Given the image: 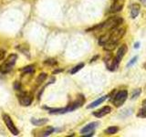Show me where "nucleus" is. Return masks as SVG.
Masks as SVG:
<instances>
[{
	"instance_id": "f257e3e1",
	"label": "nucleus",
	"mask_w": 146,
	"mask_h": 137,
	"mask_svg": "<svg viewBox=\"0 0 146 137\" xmlns=\"http://www.w3.org/2000/svg\"><path fill=\"white\" fill-rule=\"evenodd\" d=\"M123 22V19L120 17H109L108 19L100 24L98 26H95L91 29H88L87 31L90 32V31H100V32H107L110 31L113 29H115L117 27H120L121 25V23Z\"/></svg>"
},
{
	"instance_id": "f03ea898",
	"label": "nucleus",
	"mask_w": 146,
	"mask_h": 137,
	"mask_svg": "<svg viewBox=\"0 0 146 137\" xmlns=\"http://www.w3.org/2000/svg\"><path fill=\"white\" fill-rule=\"evenodd\" d=\"M17 56L16 54H11L9 55V57L7 59V61H5L1 66H0V71L4 74L6 73H8L9 71H11V70L13 68V67L15 66L16 61H17Z\"/></svg>"
},
{
	"instance_id": "7ed1b4c3",
	"label": "nucleus",
	"mask_w": 146,
	"mask_h": 137,
	"mask_svg": "<svg viewBox=\"0 0 146 137\" xmlns=\"http://www.w3.org/2000/svg\"><path fill=\"white\" fill-rule=\"evenodd\" d=\"M111 98H112L111 102H112L113 105L115 107L119 108L126 102V100L128 98V91L126 90H120V91H118V92H116L115 95Z\"/></svg>"
},
{
	"instance_id": "20e7f679",
	"label": "nucleus",
	"mask_w": 146,
	"mask_h": 137,
	"mask_svg": "<svg viewBox=\"0 0 146 137\" xmlns=\"http://www.w3.org/2000/svg\"><path fill=\"white\" fill-rule=\"evenodd\" d=\"M126 32V29L125 27H117L115 29H111V38H110V40L111 42H114V43H117L119 42V40H120L123 36H124Z\"/></svg>"
},
{
	"instance_id": "39448f33",
	"label": "nucleus",
	"mask_w": 146,
	"mask_h": 137,
	"mask_svg": "<svg viewBox=\"0 0 146 137\" xmlns=\"http://www.w3.org/2000/svg\"><path fill=\"white\" fill-rule=\"evenodd\" d=\"M104 62L106 64V68L111 71H115L120 65V63L116 61L111 53L106 54V56L104 57Z\"/></svg>"
},
{
	"instance_id": "423d86ee",
	"label": "nucleus",
	"mask_w": 146,
	"mask_h": 137,
	"mask_svg": "<svg viewBox=\"0 0 146 137\" xmlns=\"http://www.w3.org/2000/svg\"><path fill=\"white\" fill-rule=\"evenodd\" d=\"M84 103H85V97L82 94H80L77 97L75 102H71L70 104H68L67 107H65V112H70L75 111V110H77L78 108L81 107Z\"/></svg>"
},
{
	"instance_id": "0eeeda50",
	"label": "nucleus",
	"mask_w": 146,
	"mask_h": 137,
	"mask_svg": "<svg viewBox=\"0 0 146 137\" xmlns=\"http://www.w3.org/2000/svg\"><path fill=\"white\" fill-rule=\"evenodd\" d=\"M100 124L98 122H92L87 124L86 126H84L82 129L80 130V134L82 136H85V137H90V136H93L95 134V129L97 128V126Z\"/></svg>"
},
{
	"instance_id": "6e6552de",
	"label": "nucleus",
	"mask_w": 146,
	"mask_h": 137,
	"mask_svg": "<svg viewBox=\"0 0 146 137\" xmlns=\"http://www.w3.org/2000/svg\"><path fill=\"white\" fill-rule=\"evenodd\" d=\"M3 119H4V122H5V123H6V125L7 127V129L11 132V134L13 135H18V134H19V131L17 130V126H15V124H14V122L12 121V119L10 118V116L7 115V114H4Z\"/></svg>"
},
{
	"instance_id": "1a4fd4ad",
	"label": "nucleus",
	"mask_w": 146,
	"mask_h": 137,
	"mask_svg": "<svg viewBox=\"0 0 146 137\" xmlns=\"http://www.w3.org/2000/svg\"><path fill=\"white\" fill-rule=\"evenodd\" d=\"M18 100L22 106H29L33 102V96L30 93L24 92L18 96Z\"/></svg>"
},
{
	"instance_id": "9d476101",
	"label": "nucleus",
	"mask_w": 146,
	"mask_h": 137,
	"mask_svg": "<svg viewBox=\"0 0 146 137\" xmlns=\"http://www.w3.org/2000/svg\"><path fill=\"white\" fill-rule=\"evenodd\" d=\"M125 0H113L111 7V13H118L122 10L124 7Z\"/></svg>"
},
{
	"instance_id": "9b49d317",
	"label": "nucleus",
	"mask_w": 146,
	"mask_h": 137,
	"mask_svg": "<svg viewBox=\"0 0 146 137\" xmlns=\"http://www.w3.org/2000/svg\"><path fill=\"white\" fill-rule=\"evenodd\" d=\"M127 50H128V48H127L126 44H122L121 47L119 48V49L117 50L116 56L114 57V58H115V59L119 63L121 62V61L123 59V57L125 56V54L127 53Z\"/></svg>"
},
{
	"instance_id": "f8f14e48",
	"label": "nucleus",
	"mask_w": 146,
	"mask_h": 137,
	"mask_svg": "<svg viewBox=\"0 0 146 137\" xmlns=\"http://www.w3.org/2000/svg\"><path fill=\"white\" fill-rule=\"evenodd\" d=\"M111 108L110 106H104L102 107V109L98 110V111H96L93 112V115L97 118H102L105 115H107V114L111 113Z\"/></svg>"
},
{
	"instance_id": "ddd939ff",
	"label": "nucleus",
	"mask_w": 146,
	"mask_h": 137,
	"mask_svg": "<svg viewBox=\"0 0 146 137\" xmlns=\"http://www.w3.org/2000/svg\"><path fill=\"white\" fill-rule=\"evenodd\" d=\"M109 97H110V95H104V96H102V97H100L99 99H97L96 100H94L93 102H91L90 104H89L88 106H87V109H93V108H95V107L99 106L100 104H102V102H104L105 100H106Z\"/></svg>"
},
{
	"instance_id": "4468645a",
	"label": "nucleus",
	"mask_w": 146,
	"mask_h": 137,
	"mask_svg": "<svg viewBox=\"0 0 146 137\" xmlns=\"http://www.w3.org/2000/svg\"><path fill=\"white\" fill-rule=\"evenodd\" d=\"M140 10H141V6L139 4H132L131 6V18H136L138 17V15L140 14Z\"/></svg>"
},
{
	"instance_id": "2eb2a0df",
	"label": "nucleus",
	"mask_w": 146,
	"mask_h": 137,
	"mask_svg": "<svg viewBox=\"0 0 146 137\" xmlns=\"http://www.w3.org/2000/svg\"><path fill=\"white\" fill-rule=\"evenodd\" d=\"M48 122V119L46 118H41V119H36V118H32L31 119V123L34 124L35 126H42L46 124Z\"/></svg>"
},
{
	"instance_id": "dca6fc26",
	"label": "nucleus",
	"mask_w": 146,
	"mask_h": 137,
	"mask_svg": "<svg viewBox=\"0 0 146 137\" xmlns=\"http://www.w3.org/2000/svg\"><path fill=\"white\" fill-rule=\"evenodd\" d=\"M119 132V128L117 126H110L108 127L106 130L104 131V132L108 135H112V134H115Z\"/></svg>"
},
{
	"instance_id": "f3484780",
	"label": "nucleus",
	"mask_w": 146,
	"mask_h": 137,
	"mask_svg": "<svg viewBox=\"0 0 146 137\" xmlns=\"http://www.w3.org/2000/svg\"><path fill=\"white\" fill-rule=\"evenodd\" d=\"M117 43L111 42V41H108V42L103 46L104 50H107V51H112V50L116 48Z\"/></svg>"
},
{
	"instance_id": "a211bd4d",
	"label": "nucleus",
	"mask_w": 146,
	"mask_h": 137,
	"mask_svg": "<svg viewBox=\"0 0 146 137\" xmlns=\"http://www.w3.org/2000/svg\"><path fill=\"white\" fill-rule=\"evenodd\" d=\"M46 79H47V74H46V73H41L40 75H38V79L36 80V85H41L45 81Z\"/></svg>"
},
{
	"instance_id": "6ab92c4d",
	"label": "nucleus",
	"mask_w": 146,
	"mask_h": 137,
	"mask_svg": "<svg viewBox=\"0 0 146 137\" xmlns=\"http://www.w3.org/2000/svg\"><path fill=\"white\" fill-rule=\"evenodd\" d=\"M141 93V89H135L132 90V92L131 94V100H135L137 98L140 97V95Z\"/></svg>"
},
{
	"instance_id": "aec40b11",
	"label": "nucleus",
	"mask_w": 146,
	"mask_h": 137,
	"mask_svg": "<svg viewBox=\"0 0 146 137\" xmlns=\"http://www.w3.org/2000/svg\"><path fill=\"white\" fill-rule=\"evenodd\" d=\"M84 67V63H80V64H78L77 66H75L74 68H72V70H70V74H75V73H77L78 71H80L82 68Z\"/></svg>"
},
{
	"instance_id": "412c9836",
	"label": "nucleus",
	"mask_w": 146,
	"mask_h": 137,
	"mask_svg": "<svg viewBox=\"0 0 146 137\" xmlns=\"http://www.w3.org/2000/svg\"><path fill=\"white\" fill-rule=\"evenodd\" d=\"M137 116L139 118H146V106H143L139 110Z\"/></svg>"
},
{
	"instance_id": "4be33fe9",
	"label": "nucleus",
	"mask_w": 146,
	"mask_h": 137,
	"mask_svg": "<svg viewBox=\"0 0 146 137\" xmlns=\"http://www.w3.org/2000/svg\"><path fill=\"white\" fill-rule=\"evenodd\" d=\"M54 131H55V129H54L53 127H48L47 130H46L41 135H42V136H48V135H50L51 134H53Z\"/></svg>"
},
{
	"instance_id": "5701e85b",
	"label": "nucleus",
	"mask_w": 146,
	"mask_h": 137,
	"mask_svg": "<svg viewBox=\"0 0 146 137\" xmlns=\"http://www.w3.org/2000/svg\"><path fill=\"white\" fill-rule=\"evenodd\" d=\"M23 72H33L34 71V67L33 66H27L20 70Z\"/></svg>"
},
{
	"instance_id": "b1692460",
	"label": "nucleus",
	"mask_w": 146,
	"mask_h": 137,
	"mask_svg": "<svg viewBox=\"0 0 146 137\" xmlns=\"http://www.w3.org/2000/svg\"><path fill=\"white\" fill-rule=\"evenodd\" d=\"M137 59H138V56H135V57H133V58H132V59H131V61H129V63L127 64V67H131L132 65H133L134 63H136Z\"/></svg>"
},
{
	"instance_id": "393cba45",
	"label": "nucleus",
	"mask_w": 146,
	"mask_h": 137,
	"mask_svg": "<svg viewBox=\"0 0 146 137\" xmlns=\"http://www.w3.org/2000/svg\"><path fill=\"white\" fill-rule=\"evenodd\" d=\"M44 63L45 64H47V65H51V66H53V65H56L57 64V61H55V59H47L46 61H44Z\"/></svg>"
},
{
	"instance_id": "a878e982",
	"label": "nucleus",
	"mask_w": 146,
	"mask_h": 137,
	"mask_svg": "<svg viewBox=\"0 0 146 137\" xmlns=\"http://www.w3.org/2000/svg\"><path fill=\"white\" fill-rule=\"evenodd\" d=\"M14 89H15L16 90H21V84H20V82H18V81H15V82H14Z\"/></svg>"
},
{
	"instance_id": "bb28decb",
	"label": "nucleus",
	"mask_w": 146,
	"mask_h": 137,
	"mask_svg": "<svg viewBox=\"0 0 146 137\" xmlns=\"http://www.w3.org/2000/svg\"><path fill=\"white\" fill-rule=\"evenodd\" d=\"M5 51L4 50H0V61H2V59L5 58Z\"/></svg>"
},
{
	"instance_id": "cd10ccee",
	"label": "nucleus",
	"mask_w": 146,
	"mask_h": 137,
	"mask_svg": "<svg viewBox=\"0 0 146 137\" xmlns=\"http://www.w3.org/2000/svg\"><path fill=\"white\" fill-rule=\"evenodd\" d=\"M99 59V55H97V56H95L94 58H92V59H90V62H94L95 61H96V59Z\"/></svg>"
},
{
	"instance_id": "c85d7f7f",
	"label": "nucleus",
	"mask_w": 146,
	"mask_h": 137,
	"mask_svg": "<svg viewBox=\"0 0 146 137\" xmlns=\"http://www.w3.org/2000/svg\"><path fill=\"white\" fill-rule=\"evenodd\" d=\"M140 48V42H137L134 44V49H139Z\"/></svg>"
},
{
	"instance_id": "c756f323",
	"label": "nucleus",
	"mask_w": 146,
	"mask_h": 137,
	"mask_svg": "<svg viewBox=\"0 0 146 137\" xmlns=\"http://www.w3.org/2000/svg\"><path fill=\"white\" fill-rule=\"evenodd\" d=\"M143 106H146V99L143 102Z\"/></svg>"
},
{
	"instance_id": "7c9ffc66",
	"label": "nucleus",
	"mask_w": 146,
	"mask_h": 137,
	"mask_svg": "<svg viewBox=\"0 0 146 137\" xmlns=\"http://www.w3.org/2000/svg\"><path fill=\"white\" fill-rule=\"evenodd\" d=\"M143 68L146 70V63H144V64H143Z\"/></svg>"
}]
</instances>
